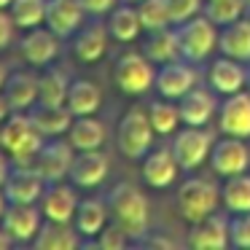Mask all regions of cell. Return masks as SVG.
Returning a JSON list of instances; mask_svg holds the SVG:
<instances>
[{
  "instance_id": "cell-51",
  "label": "cell",
  "mask_w": 250,
  "mask_h": 250,
  "mask_svg": "<svg viewBox=\"0 0 250 250\" xmlns=\"http://www.w3.org/2000/svg\"><path fill=\"white\" fill-rule=\"evenodd\" d=\"M245 6H248V8H250V0H245Z\"/></svg>"
},
{
  "instance_id": "cell-25",
  "label": "cell",
  "mask_w": 250,
  "mask_h": 250,
  "mask_svg": "<svg viewBox=\"0 0 250 250\" xmlns=\"http://www.w3.org/2000/svg\"><path fill=\"white\" fill-rule=\"evenodd\" d=\"M143 54L153 62V65H167L172 60H180V43H178V30H148L146 41H143Z\"/></svg>"
},
{
  "instance_id": "cell-32",
  "label": "cell",
  "mask_w": 250,
  "mask_h": 250,
  "mask_svg": "<svg viewBox=\"0 0 250 250\" xmlns=\"http://www.w3.org/2000/svg\"><path fill=\"white\" fill-rule=\"evenodd\" d=\"M221 202L229 212H250V175L239 172L226 178L221 188Z\"/></svg>"
},
{
  "instance_id": "cell-26",
  "label": "cell",
  "mask_w": 250,
  "mask_h": 250,
  "mask_svg": "<svg viewBox=\"0 0 250 250\" xmlns=\"http://www.w3.org/2000/svg\"><path fill=\"white\" fill-rule=\"evenodd\" d=\"M35 248L38 250H76L81 242V234L76 226L62 221H46L41 231L35 234Z\"/></svg>"
},
{
  "instance_id": "cell-1",
  "label": "cell",
  "mask_w": 250,
  "mask_h": 250,
  "mask_svg": "<svg viewBox=\"0 0 250 250\" xmlns=\"http://www.w3.org/2000/svg\"><path fill=\"white\" fill-rule=\"evenodd\" d=\"M108 210L113 215V223H119L132 239H146L151 226V207L148 199L137 186L119 183L113 186L108 196Z\"/></svg>"
},
{
  "instance_id": "cell-39",
  "label": "cell",
  "mask_w": 250,
  "mask_h": 250,
  "mask_svg": "<svg viewBox=\"0 0 250 250\" xmlns=\"http://www.w3.org/2000/svg\"><path fill=\"white\" fill-rule=\"evenodd\" d=\"M167 6H169V19H172V24L178 27V24L199 17L205 0H167Z\"/></svg>"
},
{
  "instance_id": "cell-19",
  "label": "cell",
  "mask_w": 250,
  "mask_h": 250,
  "mask_svg": "<svg viewBox=\"0 0 250 250\" xmlns=\"http://www.w3.org/2000/svg\"><path fill=\"white\" fill-rule=\"evenodd\" d=\"M78 210V196L70 186H62L60 180L57 183H49V188L41 196V212H43L46 221H62L70 223L76 218Z\"/></svg>"
},
{
  "instance_id": "cell-47",
  "label": "cell",
  "mask_w": 250,
  "mask_h": 250,
  "mask_svg": "<svg viewBox=\"0 0 250 250\" xmlns=\"http://www.w3.org/2000/svg\"><path fill=\"white\" fill-rule=\"evenodd\" d=\"M6 207H8V199H6V194H3V188H0V218H3Z\"/></svg>"
},
{
  "instance_id": "cell-2",
  "label": "cell",
  "mask_w": 250,
  "mask_h": 250,
  "mask_svg": "<svg viewBox=\"0 0 250 250\" xmlns=\"http://www.w3.org/2000/svg\"><path fill=\"white\" fill-rule=\"evenodd\" d=\"M43 143H46L43 135L33 124L30 113H24V110H14L0 124V148L17 164H35V156H38Z\"/></svg>"
},
{
  "instance_id": "cell-34",
  "label": "cell",
  "mask_w": 250,
  "mask_h": 250,
  "mask_svg": "<svg viewBox=\"0 0 250 250\" xmlns=\"http://www.w3.org/2000/svg\"><path fill=\"white\" fill-rule=\"evenodd\" d=\"M70 81L62 70H46L38 78V103L43 105H65Z\"/></svg>"
},
{
  "instance_id": "cell-35",
  "label": "cell",
  "mask_w": 250,
  "mask_h": 250,
  "mask_svg": "<svg viewBox=\"0 0 250 250\" xmlns=\"http://www.w3.org/2000/svg\"><path fill=\"white\" fill-rule=\"evenodd\" d=\"M148 119H151L156 135H172V132H178V124H183L180 121V108L172 103H164V100L148 105Z\"/></svg>"
},
{
  "instance_id": "cell-20",
  "label": "cell",
  "mask_w": 250,
  "mask_h": 250,
  "mask_svg": "<svg viewBox=\"0 0 250 250\" xmlns=\"http://www.w3.org/2000/svg\"><path fill=\"white\" fill-rule=\"evenodd\" d=\"M83 14L86 11L78 0H49L46 3V27L60 38H67L81 27Z\"/></svg>"
},
{
  "instance_id": "cell-22",
  "label": "cell",
  "mask_w": 250,
  "mask_h": 250,
  "mask_svg": "<svg viewBox=\"0 0 250 250\" xmlns=\"http://www.w3.org/2000/svg\"><path fill=\"white\" fill-rule=\"evenodd\" d=\"M30 119H33V124L38 126V132L43 137H60V135H67V129H70L76 116L70 113L67 105L35 103L33 108H30Z\"/></svg>"
},
{
  "instance_id": "cell-29",
  "label": "cell",
  "mask_w": 250,
  "mask_h": 250,
  "mask_svg": "<svg viewBox=\"0 0 250 250\" xmlns=\"http://www.w3.org/2000/svg\"><path fill=\"white\" fill-rule=\"evenodd\" d=\"M108 33H110V38H116L119 43H132V41L140 38L143 22H140V14H137L135 3H121V6H116L113 11H110Z\"/></svg>"
},
{
  "instance_id": "cell-14",
  "label": "cell",
  "mask_w": 250,
  "mask_h": 250,
  "mask_svg": "<svg viewBox=\"0 0 250 250\" xmlns=\"http://www.w3.org/2000/svg\"><path fill=\"white\" fill-rule=\"evenodd\" d=\"M153 86L159 89V94L167 100H180L186 92L196 86V70L191 65L180 60H172L167 65H159L156 70V83Z\"/></svg>"
},
{
  "instance_id": "cell-10",
  "label": "cell",
  "mask_w": 250,
  "mask_h": 250,
  "mask_svg": "<svg viewBox=\"0 0 250 250\" xmlns=\"http://www.w3.org/2000/svg\"><path fill=\"white\" fill-rule=\"evenodd\" d=\"M41 218H43L41 207L27 205V202H8L6 212L0 218V226L6 229L14 242H30L43 226Z\"/></svg>"
},
{
  "instance_id": "cell-50",
  "label": "cell",
  "mask_w": 250,
  "mask_h": 250,
  "mask_svg": "<svg viewBox=\"0 0 250 250\" xmlns=\"http://www.w3.org/2000/svg\"><path fill=\"white\" fill-rule=\"evenodd\" d=\"M248 92H250V73H248Z\"/></svg>"
},
{
  "instance_id": "cell-16",
  "label": "cell",
  "mask_w": 250,
  "mask_h": 250,
  "mask_svg": "<svg viewBox=\"0 0 250 250\" xmlns=\"http://www.w3.org/2000/svg\"><path fill=\"white\" fill-rule=\"evenodd\" d=\"M60 54V35L49 27H33L22 38V57L33 67H46Z\"/></svg>"
},
{
  "instance_id": "cell-18",
  "label": "cell",
  "mask_w": 250,
  "mask_h": 250,
  "mask_svg": "<svg viewBox=\"0 0 250 250\" xmlns=\"http://www.w3.org/2000/svg\"><path fill=\"white\" fill-rule=\"evenodd\" d=\"M207 83H210V89L218 92V94L242 92V89L248 86V70L242 67L239 60L218 57V60L210 65V70H207Z\"/></svg>"
},
{
  "instance_id": "cell-48",
  "label": "cell",
  "mask_w": 250,
  "mask_h": 250,
  "mask_svg": "<svg viewBox=\"0 0 250 250\" xmlns=\"http://www.w3.org/2000/svg\"><path fill=\"white\" fill-rule=\"evenodd\" d=\"M11 3H14V0H0V8H8Z\"/></svg>"
},
{
  "instance_id": "cell-36",
  "label": "cell",
  "mask_w": 250,
  "mask_h": 250,
  "mask_svg": "<svg viewBox=\"0 0 250 250\" xmlns=\"http://www.w3.org/2000/svg\"><path fill=\"white\" fill-rule=\"evenodd\" d=\"M202 11H205V17L210 19V22H215L218 27H223V24H231L242 17L245 0H205Z\"/></svg>"
},
{
  "instance_id": "cell-45",
  "label": "cell",
  "mask_w": 250,
  "mask_h": 250,
  "mask_svg": "<svg viewBox=\"0 0 250 250\" xmlns=\"http://www.w3.org/2000/svg\"><path fill=\"white\" fill-rule=\"evenodd\" d=\"M11 245H14V239L8 237V231H6V229L0 226V250H6V248H11Z\"/></svg>"
},
{
  "instance_id": "cell-15",
  "label": "cell",
  "mask_w": 250,
  "mask_h": 250,
  "mask_svg": "<svg viewBox=\"0 0 250 250\" xmlns=\"http://www.w3.org/2000/svg\"><path fill=\"white\" fill-rule=\"evenodd\" d=\"M186 242L196 250H223V248H229V245H231L229 242V221L212 212V215L191 223L188 239H186Z\"/></svg>"
},
{
  "instance_id": "cell-41",
  "label": "cell",
  "mask_w": 250,
  "mask_h": 250,
  "mask_svg": "<svg viewBox=\"0 0 250 250\" xmlns=\"http://www.w3.org/2000/svg\"><path fill=\"white\" fill-rule=\"evenodd\" d=\"M14 19H11V14L6 11V8H0V49H6L8 43H11V38H14Z\"/></svg>"
},
{
  "instance_id": "cell-23",
  "label": "cell",
  "mask_w": 250,
  "mask_h": 250,
  "mask_svg": "<svg viewBox=\"0 0 250 250\" xmlns=\"http://www.w3.org/2000/svg\"><path fill=\"white\" fill-rule=\"evenodd\" d=\"M218 49L223 57L250 62V19L239 17L237 22L223 24V30L218 33Z\"/></svg>"
},
{
  "instance_id": "cell-44",
  "label": "cell",
  "mask_w": 250,
  "mask_h": 250,
  "mask_svg": "<svg viewBox=\"0 0 250 250\" xmlns=\"http://www.w3.org/2000/svg\"><path fill=\"white\" fill-rule=\"evenodd\" d=\"M14 113V108H11V103L6 100V94H3V89H0V124L8 119V116Z\"/></svg>"
},
{
  "instance_id": "cell-9",
  "label": "cell",
  "mask_w": 250,
  "mask_h": 250,
  "mask_svg": "<svg viewBox=\"0 0 250 250\" xmlns=\"http://www.w3.org/2000/svg\"><path fill=\"white\" fill-rule=\"evenodd\" d=\"M73 159H76V148H73L70 143L67 140H51V143H43V146H41L33 167L41 172V178H43L46 183H57V180L70 175Z\"/></svg>"
},
{
  "instance_id": "cell-8",
  "label": "cell",
  "mask_w": 250,
  "mask_h": 250,
  "mask_svg": "<svg viewBox=\"0 0 250 250\" xmlns=\"http://www.w3.org/2000/svg\"><path fill=\"white\" fill-rule=\"evenodd\" d=\"M207 162H210L212 172H218L221 178H231V175L248 172L250 151L242 143V137L226 135L218 143H212V151H210V159H207Z\"/></svg>"
},
{
  "instance_id": "cell-33",
  "label": "cell",
  "mask_w": 250,
  "mask_h": 250,
  "mask_svg": "<svg viewBox=\"0 0 250 250\" xmlns=\"http://www.w3.org/2000/svg\"><path fill=\"white\" fill-rule=\"evenodd\" d=\"M46 3L49 0H14L8 6V14H11L17 27L33 30V27L46 24Z\"/></svg>"
},
{
  "instance_id": "cell-46",
  "label": "cell",
  "mask_w": 250,
  "mask_h": 250,
  "mask_svg": "<svg viewBox=\"0 0 250 250\" xmlns=\"http://www.w3.org/2000/svg\"><path fill=\"white\" fill-rule=\"evenodd\" d=\"M6 78H8V67L0 62V89H3V83H6Z\"/></svg>"
},
{
  "instance_id": "cell-30",
  "label": "cell",
  "mask_w": 250,
  "mask_h": 250,
  "mask_svg": "<svg viewBox=\"0 0 250 250\" xmlns=\"http://www.w3.org/2000/svg\"><path fill=\"white\" fill-rule=\"evenodd\" d=\"M67 143L76 151H94L105 143V126L94 116H76L67 129Z\"/></svg>"
},
{
  "instance_id": "cell-11",
  "label": "cell",
  "mask_w": 250,
  "mask_h": 250,
  "mask_svg": "<svg viewBox=\"0 0 250 250\" xmlns=\"http://www.w3.org/2000/svg\"><path fill=\"white\" fill-rule=\"evenodd\" d=\"M43 186L46 180L41 178V172L33 167V164H17L11 167L6 183H3V194H6L8 202H27V205H35L43 196Z\"/></svg>"
},
{
  "instance_id": "cell-43",
  "label": "cell",
  "mask_w": 250,
  "mask_h": 250,
  "mask_svg": "<svg viewBox=\"0 0 250 250\" xmlns=\"http://www.w3.org/2000/svg\"><path fill=\"white\" fill-rule=\"evenodd\" d=\"M8 172H11V156H8L6 151H0V188H3V183H6Z\"/></svg>"
},
{
  "instance_id": "cell-6",
  "label": "cell",
  "mask_w": 250,
  "mask_h": 250,
  "mask_svg": "<svg viewBox=\"0 0 250 250\" xmlns=\"http://www.w3.org/2000/svg\"><path fill=\"white\" fill-rule=\"evenodd\" d=\"M113 81L129 97L146 94L148 89L156 83V73H153V62L146 54H121L113 65Z\"/></svg>"
},
{
  "instance_id": "cell-42",
  "label": "cell",
  "mask_w": 250,
  "mask_h": 250,
  "mask_svg": "<svg viewBox=\"0 0 250 250\" xmlns=\"http://www.w3.org/2000/svg\"><path fill=\"white\" fill-rule=\"evenodd\" d=\"M83 6V11L86 14H94V17H100V14H110L116 8V0H78Z\"/></svg>"
},
{
  "instance_id": "cell-17",
  "label": "cell",
  "mask_w": 250,
  "mask_h": 250,
  "mask_svg": "<svg viewBox=\"0 0 250 250\" xmlns=\"http://www.w3.org/2000/svg\"><path fill=\"white\" fill-rule=\"evenodd\" d=\"M178 159H175L172 148H156L143 156V180L153 188H169L178 178Z\"/></svg>"
},
{
  "instance_id": "cell-4",
  "label": "cell",
  "mask_w": 250,
  "mask_h": 250,
  "mask_svg": "<svg viewBox=\"0 0 250 250\" xmlns=\"http://www.w3.org/2000/svg\"><path fill=\"white\" fill-rule=\"evenodd\" d=\"M153 124L148 119V110L143 108H129L119 121L116 132V146L126 159H143L153 146Z\"/></svg>"
},
{
  "instance_id": "cell-5",
  "label": "cell",
  "mask_w": 250,
  "mask_h": 250,
  "mask_svg": "<svg viewBox=\"0 0 250 250\" xmlns=\"http://www.w3.org/2000/svg\"><path fill=\"white\" fill-rule=\"evenodd\" d=\"M218 24L210 22L205 14L178 24V43H180V57L188 62H205L218 46Z\"/></svg>"
},
{
  "instance_id": "cell-12",
  "label": "cell",
  "mask_w": 250,
  "mask_h": 250,
  "mask_svg": "<svg viewBox=\"0 0 250 250\" xmlns=\"http://www.w3.org/2000/svg\"><path fill=\"white\" fill-rule=\"evenodd\" d=\"M218 126L223 135L231 137H250V92L226 94L218 108Z\"/></svg>"
},
{
  "instance_id": "cell-24",
  "label": "cell",
  "mask_w": 250,
  "mask_h": 250,
  "mask_svg": "<svg viewBox=\"0 0 250 250\" xmlns=\"http://www.w3.org/2000/svg\"><path fill=\"white\" fill-rule=\"evenodd\" d=\"M3 94H6V100L11 103L14 110H24L27 113L38 103V78L24 70L8 73L6 83H3Z\"/></svg>"
},
{
  "instance_id": "cell-3",
  "label": "cell",
  "mask_w": 250,
  "mask_h": 250,
  "mask_svg": "<svg viewBox=\"0 0 250 250\" xmlns=\"http://www.w3.org/2000/svg\"><path fill=\"white\" fill-rule=\"evenodd\" d=\"M221 191L207 178H188L178 186V212L183 221L196 223L218 210Z\"/></svg>"
},
{
  "instance_id": "cell-40",
  "label": "cell",
  "mask_w": 250,
  "mask_h": 250,
  "mask_svg": "<svg viewBox=\"0 0 250 250\" xmlns=\"http://www.w3.org/2000/svg\"><path fill=\"white\" fill-rule=\"evenodd\" d=\"M129 239L132 237L119 226V223H110V226H105L103 231L97 234V248H103V250H121V248L129 245Z\"/></svg>"
},
{
  "instance_id": "cell-7",
  "label": "cell",
  "mask_w": 250,
  "mask_h": 250,
  "mask_svg": "<svg viewBox=\"0 0 250 250\" xmlns=\"http://www.w3.org/2000/svg\"><path fill=\"white\" fill-rule=\"evenodd\" d=\"M169 148H172L180 169H188L191 172V169H196L199 164H205L210 159L212 135L205 126H186V129L175 132V140Z\"/></svg>"
},
{
  "instance_id": "cell-28",
  "label": "cell",
  "mask_w": 250,
  "mask_h": 250,
  "mask_svg": "<svg viewBox=\"0 0 250 250\" xmlns=\"http://www.w3.org/2000/svg\"><path fill=\"white\" fill-rule=\"evenodd\" d=\"M108 205L103 199H83L78 202L76 218H73V226L78 229V234L86 239H97V234L108 226Z\"/></svg>"
},
{
  "instance_id": "cell-13",
  "label": "cell",
  "mask_w": 250,
  "mask_h": 250,
  "mask_svg": "<svg viewBox=\"0 0 250 250\" xmlns=\"http://www.w3.org/2000/svg\"><path fill=\"white\" fill-rule=\"evenodd\" d=\"M108 169H110V162L100 148H94V151H76V159H73V167L67 178L78 188H97L108 178Z\"/></svg>"
},
{
  "instance_id": "cell-49",
  "label": "cell",
  "mask_w": 250,
  "mask_h": 250,
  "mask_svg": "<svg viewBox=\"0 0 250 250\" xmlns=\"http://www.w3.org/2000/svg\"><path fill=\"white\" fill-rule=\"evenodd\" d=\"M124 3H135V6H137V3H140V0H124Z\"/></svg>"
},
{
  "instance_id": "cell-37",
  "label": "cell",
  "mask_w": 250,
  "mask_h": 250,
  "mask_svg": "<svg viewBox=\"0 0 250 250\" xmlns=\"http://www.w3.org/2000/svg\"><path fill=\"white\" fill-rule=\"evenodd\" d=\"M137 14H140V22H143L146 33L148 30H162V27L172 24L167 0H140L137 3Z\"/></svg>"
},
{
  "instance_id": "cell-38",
  "label": "cell",
  "mask_w": 250,
  "mask_h": 250,
  "mask_svg": "<svg viewBox=\"0 0 250 250\" xmlns=\"http://www.w3.org/2000/svg\"><path fill=\"white\" fill-rule=\"evenodd\" d=\"M229 242L234 248H250V212H234L229 221Z\"/></svg>"
},
{
  "instance_id": "cell-27",
  "label": "cell",
  "mask_w": 250,
  "mask_h": 250,
  "mask_svg": "<svg viewBox=\"0 0 250 250\" xmlns=\"http://www.w3.org/2000/svg\"><path fill=\"white\" fill-rule=\"evenodd\" d=\"M108 24H86V27L81 30V33L76 35V41H73V51H76V57L81 62H86V65H92V62H100L105 54V49H108Z\"/></svg>"
},
{
  "instance_id": "cell-21",
  "label": "cell",
  "mask_w": 250,
  "mask_h": 250,
  "mask_svg": "<svg viewBox=\"0 0 250 250\" xmlns=\"http://www.w3.org/2000/svg\"><path fill=\"white\" fill-rule=\"evenodd\" d=\"M178 108H180V121H183L186 126H205L207 121L215 116L218 103H215V97H212V92L194 86L191 92H186L183 97L178 100Z\"/></svg>"
},
{
  "instance_id": "cell-31",
  "label": "cell",
  "mask_w": 250,
  "mask_h": 250,
  "mask_svg": "<svg viewBox=\"0 0 250 250\" xmlns=\"http://www.w3.org/2000/svg\"><path fill=\"white\" fill-rule=\"evenodd\" d=\"M65 105L70 108L73 116H94L103 105V92H100L97 83L78 78V81H70Z\"/></svg>"
}]
</instances>
